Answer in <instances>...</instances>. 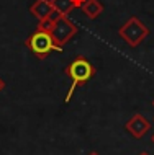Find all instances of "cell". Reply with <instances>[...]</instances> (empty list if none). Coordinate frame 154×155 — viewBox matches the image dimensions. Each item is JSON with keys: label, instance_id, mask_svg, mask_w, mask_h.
Here are the masks:
<instances>
[{"label": "cell", "instance_id": "cell-1", "mask_svg": "<svg viewBox=\"0 0 154 155\" xmlns=\"http://www.w3.org/2000/svg\"><path fill=\"white\" fill-rule=\"evenodd\" d=\"M66 75L69 77L70 80V87L67 90V93L64 96V103L67 104L70 100H72V95L76 93V88L80 85H85L87 82H90L97 74V69L90 61H87L84 56H77L70 64L66 65L64 69Z\"/></svg>", "mask_w": 154, "mask_h": 155}, {"label": "cell", "instance_id": "cell-2", "mask_svg": "<svg viewBox=\"0 0 154 155\" xmlns=\"http://www.w3.org/2000/svg\"><path fill=\"white\" fill-rule=\"evenodd\" d=\"M25 46L33 52V56L36 59L43 61L46 59L51 52H61L62 48H59L56 43H54L51 33H44V31H38L31 33L30 36L25 39Z\"/></svg>", "mask_w": 154, "mask_h": 155}, {"label": "cell", "instance_id": "cell-3", "mask_svg": "<svg viewBox=\"0 0 154 155\" xmlns=\"http://www.w3.org/2000/svg\"><path fill=\"white\" fill-rule=\"evenodd\" d=\"M118 35L130 48H138V46L149 36V28L141 21L138 16H130V18L120 26Z\"/></svg>", "mask_w": 154, "mask_h": 155}, {"label": "cell", "instance_id": "cell-4", "mask_svg": "<svg viewBox=\"0 0 154 155\" xmlns=\"http://www.w3.org/2000/svg\"><path fill=\"white\" fill-rule=\"evenodd\" d=\"M77 33L79 28L76 26L74 21H70L69 16H56V23L53 26L51 36L59 48H64L66 44H69L76 38Z\"/></svg>", "mask_w": 154, "mask_h": 155}, {"label": "cell", "instance_id": "cell-5", "mask_svg": "<svg viewBox=\"0 0 154 155\" xmlns=\"http://www.w3.org/2000/svg\"><path fill=\"white\" fill-rule=\"evenodd\" d=\"M149 129H151V123H149L143 114H139V113H135V114L126 121V124H125V131L130 132L135 139L144 137Z\"/></svg>", "mask_w": 154, "mask_h": 155}, {"label": "cell", "instance_id": "cell-6", "mask_svg": "<svg viewBox=\"0 0 154 155\" xmlns=\"http://www.w3.org/2000/svg\"><path fill=\"white\" fill-rule=\"evenodd\" d=\"M30 13L38 20L53 16L54 10H53V5H51V0H35L30 5Z\"/></svg>", "mask_w": 154, "mask_h": 155}, {"label": "cell", "instance_id": "cell-7", "mask_svg": "<svg viewBox=\"0 0 154 155\" xmlns=\"http://www.w3.org/2000/svg\"><path fill=\"white\" fill-rule=\"evenodd\" d=\"M80 10L89 20H97L103 13L105 7H103V3L100 0H85L84 5L80 7Z\"/></svg>", "mask_w": 154, "mask_h": 155}, {"label": "cell", "instance_id": "cell-8", "mask_svg": "<svg viewBox=\"0 0 154 155\" xmlns=\"http://www.w3.org/2000/svg\"><path fill=\"white\" fill-rule=\"evenodd\" d=\"M54 16H67L74 10V0H51Z\"/></svg>", "mask_w": 154, "mask_h": 155}, {"label": "cell", "instance_id": "cell-9", "mask_svg": "<svg viewBox=\"0 0 154 155\" xmlns=\"http://www.w3.org/2000/svg\"><path fill=\"white\" fill-rule=\"evenodd\" d=\"M54 23H56V16H54V15L48 16V18H43V20H38L36 30H38V31H44V33H51Z\"/></svg>", "mask_w": 154, "mask_h": 155}, {"label": "cell", "instance_id": "cell-10", "mask_svg": "<svg viewBox=\"0 0 154 155\" xmlns=\"http://www.w3.org/2000/svg\"><path fill=\"white\" fill-rule=\"evenodd\" d=\"M84 2H85V0H74V7H76V8H80L82 5H84Z\"/></svg>", "mask_w": 154, "mask_h": 155}, {"label": "cell", "instance_id": "cell-11", "mask_svg": "<svg viewBox=\"0 0 154 155\" xmlns=\"http://www.w3.org/2000/svg\"><path fill=\"white\" fill-rule=\"evenodd\" d=\"M3 88H5V82H3L2 78H0V91H2Z\"/></svg>", "mask_w": 154, "mask_h": 155}, {"label": "cell", "instance_id": "cell-12", "mask_svg": "<svg viewBox=\"0 0 154 155\" xmlns=\"http://www.w3.org/2000/svg\"><path fill=\"white\" fill-rule=\"evenodd\" d=\"M139 155H149V153H148V152H141Z\"/></svg>", "mask_w": 154, "mask_h": 155}, {"label": "cell", "instance_id": "cell-13", "mask_svg": "<svg viewBox=\"0 0 154 155\" xmlns=\"http://www.w3.org/2000/svg\"><path fill=\"white\" fill-rule=\"evenodd\" d=\"M89 155H98V153H97V152H90Z\"/></svg>", "mask_w": 154, "mask_h": 155}, {"label": "cell", "instance_id": "cell-14", "mask_svg": "<svg viewBox=\"0 0 154 155\" xmlns=\"http://www.w3.org/2000/svg\"><path fill=\"white\" fill-rule=\"evenodd\" d=\"M152 142H154V134H152Z\"/></svg>", "mask_w": 154, "mask_h": 155}, {"label": "cell", "instance_id": "cell-15", "mask_svg": "<svg viewBox=\"0 0 154 155\" xmlns=\"http://www.w3.org/2000/svg\"><path fill=\"white\" fill-rule=\"evenodd\" d=\"M152 106H154V100H152Z\"/></svg>", "mask_w": 154, "mask_h": 155}]
</instances>
